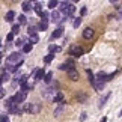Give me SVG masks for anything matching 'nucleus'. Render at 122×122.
I'll return each instance as SVG.
<instances>
[{
	"label": "nucleus",
	"mask_w": 122,
	"mask_h": 122,
	"mask_svg": "<svg viewBox=\"0 0 122 122\" xmlns=\"http://www.w3.org/2000/svg\"><path fill=\"white\" fill-rule=\"evenodd\" d=\"M30 36V41H32V44H36V42L39 41V36H38V33H32V35H29Z\"/></svg>",
	"instance_id": "22"
},
{
	"label": "nucleus",
	"mask_w": 122,
	"mask_h": 122,
	"mask_svg": "<svg viewBox=\"0 0 122 122\" xmlns=\"http://www.w3.org/2000/svg\"><path fill=\"white\" fill-rule=\"evenodd\" d=\"M80 24H81V18L78 17V18H76V20H74V27L77 29V27H80Z\"/></svg>",
	"instance_id": "31"
},
{
	"label": "nucleus",
	"mask_w": 122,
	"mask_h": 122,
	"mask_svg": "<svg viewBox=\"0 0 122 122\" xmlns=\"http://www.w3.org/2000/svg\"><path fill=\"white\" fill-rule=\"evenodd\" d=\"M93 87H95V91H102V87H104V81H100V80H95V83L92 84Z\"/></svg>",
	"instance_id": "14"
},
{
	"label": "nucleus",
	"mask_w": 122,
	"mask_h": 122,
	"mask_svg": "<svg viewBox=\"0 0 122 122\" xmlns=\"http://www.w3.org/2000/svg\"><path fill=\"white\" fill-rule=\"evenodd\" d=\"M57 91H56V87H47L42 91V97H44V100L47 101H54L56 97H57Z\"/></svg>",
	"instance_id": "1"
},
{
	"label": "nucleus",
	"mask_w": 122,
	"mask_h": 122,
	"mask_svg": "<svg viewBox=\"0 0 122 122\" xmlns=\"http://www.w3.org/2000/svg\"><path fill=\"white\" fill-rule=\"evenodd\" d=\"M68 78H71L72 81H77L78 78H80V76H78L77 69H71V71H68Z\"/></svg>",
	"instance_id": "8"
},
{
	"label": "nucleus",
	"mask_w": 122,
	"mask_h": 122,
	"mask_svg": "<svg viewBox=\"0 0 122 122\" xmlns=\"http://www.w3.org/2000/svg\"><path fill=\"white\" fill-rule=\"evenodd\" d=\"M119 15H121V17H122V11H121V12H119Z\"/></svg>",
	"instance_id": "38"
},
{
	"label": "nucleus",
	"mask_w": 122,
	"mask_h": 122,
	"mask_svg": "<svg viewBox=\"0 0 122 122\" xmlns=\"http://www.w3.org/2000/svg\"><path fill=\"white\" fill-rule=\"evenodd\" d=\"M59 5H60V3L57 2V0H50V2H48V8H50V9H54L56 6H59Z\"/></svg>",
	"instance_id": "21"
},
{
	"label": "nucleus",
	"mask_w": 122,
	"mask_h": 122,
	"mask_svg": "<svg viewBox=\"0 0 122 122\" xmlns=\"http://www.w3.org/2000/svg\"><path fill=\"white\" fill-rule=\"evenodd\" d=\"M41 112V104L39 102H32V110H30V113L32 115H38Z\"/></svg>",
	"instance_id": "10"
},
{
	"label": "nucleus",
	"mask_w": 122,
	"mask_h": 122,
	"mask_svg": "<svg viewBox=\"0 0 122 122\" xmlns=\"http://www.w3.org/2000/svg\"><path fill=\"white\" fill-rule=\"evenodd\" d=\"M32 47H33V44H26L24 47H23V51H24V53H30Z\"/></svg>",
	"instance_id": "26"
},
{
	"label": "nucleus",
	"mask_w": 122,
	"mask_h": 122,
	"mask_svg": "<svg viewBox=\"0 0 122 122\" xmlns=\"http://www.w3.org/2000/svg\"><path fill=\"white\" fill-rule=\"evenodd\" d=\"M59 69H66V71H71V69H76V63H74V60H66L65 63H62L59 66Z\"/></svg>",
	"instance_id": "5"
},
{
	"label": "nucleus",
	"mask_w": 122,
	"mask_h": 122,
	"mask_svg": "<svg viewBox=\"0 0 122 122\" xmlns=\"http://www.w3.org/2000/svg\"><path fill=\"white\" fill-rule=\"evenodd\" d=\"M63 35V27H57L54 32H53V35H51V38L53 39H57V38H60V36Z\"/></svg>",
	"instance_id": "12"
},
{
	"label": "nucleus",
	"mask_w": 122,
	"mask_h": 122,
	"mask_svg": "<svg viewBox=\"0 0 122 122\" xmlns=\"http://www.w3.org/2000/svg\"><path fill=\"white\" fill-rule=\"evenodd\" d=\"M121 115H122V110H121Z\"/></svg>",
	"instance_id": "39"
},
{
	"label": "nucleus",
	"mask_w": 122,
	"mask_h": 122,
	"mask_svg": "<svg viewBox=\"0 0 122 122\" xmlns=\"http://www.w3.org/2000/svg\"><path fill=\"white\" fill-rule=\"evenodd\" d=\"M42 77H45L44 69H39V71L36 72V76H35V80H42Z\"/></svg>",
	"instance_id": "20"
},
{
	"label": "nucleus",
	"mask_w": 122,
	"mask_h": 122,
	"mask_svg": "<svg viewBox=\"0 0 122 122\" xmlns=\"http://www.w3.org/2000/svg\"><path fill=\"white\" fill-rule=\"evenodd\" d=\"M47 27H48V21H42L38 24V30H47Z\"/></svg>",
	"instance_id": "18"
},
{
	"label": "nucleus",
	"mask_w": 122,
	"mask_h": 122,
	"mask_svg": "<svg viewBox=\"0 0 122 122\" xmlns=\"http://www.w3.org/2000/svg\"><path fill=\"white\" fill-rule=\"evenodd\" d=\"M109 97H110V93H107V95H104L102 98H100V104H98V107H102V106H104L106 101L109 100Z\"/></svg>",
	"instance_id": "19"
},
{
	"label": "nucleus",
	"mask_w": 122,
	"mask_h": 122,
	"mask_svg": "<svg viewBox=\"0 0 122 122\" xmlns=\"http://www.w3.org/2000/svg\"><path fill=\"white\" fill-rule=\"evenodd\" d=\"M0 95H2V97H5V95H6V91H5V87H2V89H0Z\"/></svg>",
	"instance_id": "36"
},
{
	"label": "nucleus",
	"mask_w": 122,
	"mask_h": 122,
	"mask_svg": "<svg viewBox=\"0 0 122 122\" xmlns=\"http://www.w3.org/2000/svg\"><path fill=\"white\" fill-rule=\"evenodd\" d=\"M93 36V29H91V27H86V29L83 30V38L84 39H92Z\"/></svg>",
	"instance_id": "7"
},
{
	"label": "nucleus",
	"mask_w": 122,
	"mask_h": 122,
	"mask_svg": "<svg viewBox=\"0 0 122 122\" xmlns=\"http://www.w3.org/2000/svg\"><path fill=\"white\" fill-rule=\"evenodd\" d=\"M53 59H54V54H47L45 57H44V62H45V63H50Z\"/></svg>",
	"instance_id": "29"
},
{
	"label": "nucleus",
	"mask_w": 122,
	"mask_h": 122,
	"mask_svg": "<svg viewBox=\"0 0 122 122\" xmlns=\"http://www.w3.org/2000/svg\"><path fill=\"white\" fill-rule=\"evenodd\" d=\"M33 9H35V12L38 14V15H42V5H41L39 2H36V3L33 5Z\"/></svg>",
	"instance_id": "16"
},
{
	"label": "nucleus",
	"mask_w": 122,
	"mask_h": 122,
	"mask_svg": "<svg viewBox=\"0 0 122 122\" xmlns=\"http://www.w3.org/2000/svg\"><path fill=\"white\" fill-rule=\"evenodd\" d=\"M69 54H72L74 57H80V56L84 54V50L80 45H71L69 47Z\"/></svg>",
	"instance_id": "4"
},
{
	"label": "nucleus",
	"mask_w": 122,
	"mask_h": 122,
	"mask_svg": "<svg viewBox=\"0 0 122 122\" xmlns=\"http://www.w3.org/2000/svg\"><path fill=\"white\" fill-rule=\"evenodd\" d=\"M21 8H23V11H30V9H32V3L30 2H23L21 3Z\"/></svg>",
	"instance_id": "17"
},
{
	"label": "nucleus",
	"mask_w": 122,
	"mask_h": 122,
	"mask_svg": "<svg viewBox=\"0 0 122 122\" xmlns=\"http://www.w3.org/2000/svg\"><path fill=\"white\" fill-rule=\"evenodd\" d=\"M21 109H23V113H24V112H26V113H30V110H32V104H24V106L21 107Z\"/></svg>",
	"instance_id": "25"
},
{
	"label": "nucleus",
	"mask_w": 122,
	"mask_h": 122,
	"mask_svg": "<svg viewBox=\"0 0 122 122\" xmlns=\"http://www.w3.org/2000/svg\"><path fill=\"white\" fill-rule=\"evenodd\" d=\"M60 9L65 12V17H71L74 12H76V6L72 3H68V2H62L60 3Z\"/></svg>",
	"instance_id": "2"
},
{
	"label": "nucleus",
	"mask_w": 122,
	"mask_h": 122,
	"mask_svg": "<svg viewBox=\"0 0 122 122\" xmlns=\"http://www.w3.org/2000/svg\"><path fill=\"white\" fill-rule=\"evenodd\" d=\"M51 77H53V72H47L45 77H44V81L45 83H51Z\"/></svg>",
	"instance_id": "27"
},
{
	"label": "nucleus",
	"mask_w": 122,
	"mask_h": 122,
	"mask_svg": "<svg viewBox=\"0 0 122 122\" xmlns=\"http://www.w3.org/2000/svg\"><path fill=\"white\" fill-rule=\"evenodd\" d=\"M48 51H50V54H53V53H56V51H60V47L50 45V47H48Z\"/></svg>",
	"instance_id": "24"
},
{
	"label": "nucleus",
	"mask_w": 122,
	"mask_h": 122,
	"mask_svg": "<svg viewBox=\"0 0 122 122\" xmlns=\"http://www.w3.org/2000/svg\"><path fill=\"white\" fill-rule=\"evenodd\" d=\"M12 33L14 35H18V33H20V24H14L12 26Z\"/></svg>",
	"instance_id": "28"
},
{
	"label": "nucleus",
	"mask_w": 122,
	"mask_h": 122,
	"mask_svg": "<svg viewBox=\"0 0 122 122\" xmlns=\"http://www.w3.org/2000/svg\"><path fill=\"white\" fill-rule=\"evenodd\" d=\"M63 110H65V101L63 102H60V104L56 107V110H54V116H60L63 113Z\"/></svg>",
	"instance_id": "11"
},
{
	"label": "nucleus",
	"mask_w": 122,
	"mask_h": 122,
	"mask_svg": "<svg viewBox=\"0 0 122 122\" xmlns=\"http://www.w3.org/2000/svg\"><path fill=\"white\" fill-rule=\"evenodd\" d=\"M14 18H15V12H14V11H9L6 15H5V20H6L8 23H12Z\"/></svg>",
	"instance_id": "13"
},
{
	"label": "nucleus",
	"mask_w": 122,
	"mask_h": 122,
	"mask_svg": "<svg viewBox=\"0 0 122 122\" xmlns=\"http://www.w3.org/2000/svg\"><path fill=\"white\" fill-rule=\"evenodd\" d=\"M8 80H9V72H6V69L2 68V84L6 83Z\"/></svg>",
	"instance_id": "15"
},
{
	"label": "nucleus",
	"mask_w": 122,
	"mask_h": 122,
	"mask_svg": "<svg viewBox=\"0 0 122 122\" xmlns=\"http://www.w3.org/2000/svg\"><path fill=\"white\" fill-rule=\"evenodd\" d=\"M26 95H27V92H23V91H20V92H17L15 95H14V98H15V101L18 102V104H21V102H24V100H26Z\"/></svg>",
	"instance_id": "6"
},
{
	"label": "nucleus",
	"mask_w": 122,
	"mask_h": 122,
	"mask_svg": "<svg viewBox=\"0 0 122 122\" xmlns=\"http://www.w3.org/2000/svg\"><path fill=\"white\" fill-rule=\"evenodd\" d=\"M51 21H53L54 24L56 23H62V18H60V12L59 11H54L53 14H51Z\"/></svg>",
	"instance_id": "9"
},
{
	"label": "nucleus",
	"mask_w": 122,
	"mask_h": 122,
	"mask_svg": "<svg viewBox=\"0 0 122 122\" xmlns=\"http://www.w3.org/2000/svg\"><path fill=\"white\" fill-rule=\"evenodd\" d=\"M0 122H9V118L6 115H2V119H0Z\"/></svg>",
	"instance_id": "34"
},
{
	"label": "nucleus",
	"mask_w": 122,
	"mask_h": 122,
	"mask_svg": "<svg viewBox=\"0 0 122 122\" xmlns=\"http://www.w3.org/2000/svg\"><path fill=\"white\" fill-rule=\"evenodd\" d=\"M101 122H107V118H102V119H101Z\"/></svg>",
	"instance_id": "37"
},
{
	"label": "nucleus",
	"mask_w": 122,
	"mask_h": 122,
	"mask_svg": "<svg viewBox=\"0 0 122 122\" xmlns=\"http://www.w3.org/2000/svg\"><path fill=\"white\" fill-rule=\"evenodd\" d=\"M48 17H50V14H48V12H42V15H41L42 21H48Z\"/></svg>",
	"instance_id": "32"
},
{
	"label": "nucleus",
	"mask_w": 122,
	"mask_h": 122,
	"mask_svg": "<svg viewBox=\"0 0 122 122\" xmlns=\"http://www.w3.org/2000/svg\"><path fill=\"white\" fill-rule=\"evenodd\" d=\"M77 100L80 101V102H83V101H86V95H84V93H80V95L77 97Z\"/></svg>",
	"instance_id": "33"
},
{
	"label": "nucleus",
	"mask_w": 122,
	"mask_h": 122,
	"mask_svg": "<svg viewBox=\"0 0 122 122\" xmlns=\"http://www.w3.org/2000/svg\"><path fill=\"white\" fill-rule=\"evenodd\" d=\"M15 45H17V47H24V45H26V44H24V39H23V38H18L17 42H15Z\"/></svg>",
	"instance_id": "30"
},
{
	"label": "nucleus",
	"mask_w": 122,
	"mask_h": 122,
	"mask_svg": "<svg viewBox=\"0 0 122 122\" xmlns=\"http://www.w3.org/2000/svg\"><path fill=\"white\" fill-rule=\"evenodd\" d=\"M14 39V33H8V36H6V41H12Z\"/></svg>",
	"instance_id": "35"
},
{
	"label": "nucleus",
	"mask_w": 122,
	"mask_h": 122,
	"mask_svg": "<svg viewBox=\"0 0 122 122\" xmlns=\"http://www.w3.org/2000/svg\"><path fill=\"white\" fill-rule=\"evenodd\" d=\"M26 23H27V18H26V15H20V17H18V24H20V26L26 24Z\"/></svg>",
	"instance_id": "23"
},
{
	"label": "nucleus",
	"mask_w": 122,
	"mask_h": 122,
	"mask_svg": "<svg viewBox=\"0 0 122 122\" xmlns=\"http://www.w3.org/2000/svg\"><path fill=\"white\" fill-rule=\"evenodd\" d=\"M8 65H18L20 62H23V59H21V54L20 53H11L8 56Z\"/></svg>",
	"instance_id": "3"
}]
</instances>
